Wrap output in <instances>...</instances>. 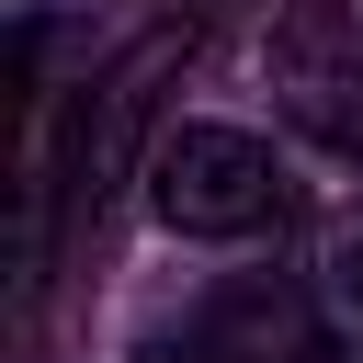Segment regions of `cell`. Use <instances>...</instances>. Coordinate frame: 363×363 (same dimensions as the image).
<instances>
[{
    "label": "cell",
    "instance_id": "obj_1",
    "mask_svg": "<svg viewBox=\"0 0 363 363\" xmlns=\"http://www.w3.org/2000/svg\"><path fill=\"white\" fill-rule=\"evenodd\" d=\"M147 204L182 238H272L295 216V170L250 125H170L147 147Z\"/></svg>",
    "mask_w": 363,
    "mask_h": 363
},
{
    "label": "cell",
    "instance_id": "obj_2",
    "mask_svg": "<svg viewBox=\"0 0 363 363\" xmlns=\"http://www.w3.org/2000/svg\"><path fill=\"white\" fill-rule=\"evenodd\" d=\"M261 79L295 113V136H318L329 159H363V11L352 0H284V23L261 34Z\"/></svg>",
    "mask_w": 363,
    "mask_h": 363
},
{
    "label": "cell",
    "instance_id": "obj_3",
    "mask_svg": "<svg viewBox=\"0 0 363 363\" xmlns=\"http://www.w3.org/2000/svg\"><path fill=\"white\" fill-rule=\"evenodd\" d=\"M136 363H340L329 352V329H318V306L295 295V284H227V295H204L182 329H159Z\"/></svg>",
    "mask_w": 363,
    "mask_h": 363
},
{
    "label": "cell",
    "instance_id": "obj_4",
    "mask_svg": "<svg viewBox=\"0 0 363 363\" xmlns=\"http://www.w3.org/2000/svg\"><path fill=\"white\" fill-rule=\"evenodd\" d=\"M329 295L363 306V216H340V238H329Z\"/></svg>",
    "mask_w": 363,
    "mask_h": 363
}]
</instances>
